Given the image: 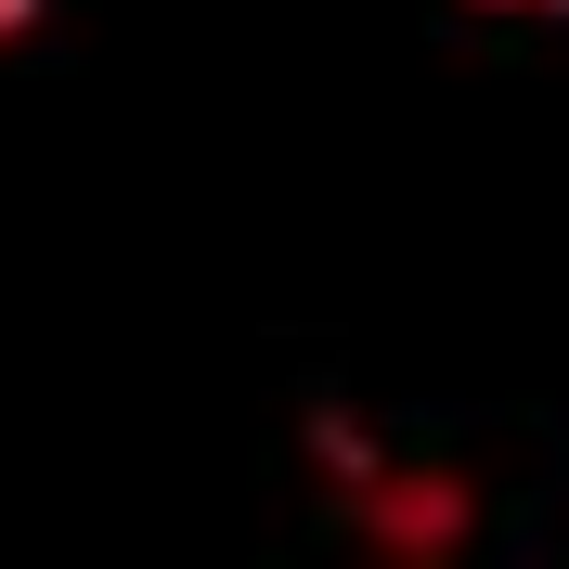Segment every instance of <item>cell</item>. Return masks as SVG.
I'll return each instance as SVG.
<instances>
[{"label":"cell","mask_w":569,"mask_h":569,"mask_svg":"<svg viewBox=\"0 0 569 569\" xmlns=\"http://www.w3.org/2000/svg\"><path fill=\"white\" fill-rule=\"evenodd\" d=\"M311 453H323V492H337V518H350L376 557H453L466 492L440 479V466L389 453V440H362L350 415H311Z\"/></svg>","instance_id":"1"},{"label":"cell","mask_w":569,"mask_h":569,"mask_svg":"<svg viewBox=\"0 0 569 569\" xmlns=\"http://www.w3.org/2000/svg\"><path fill=\"white\" fill-rule=\"evenodd\" d=\"M39 27V0H0V39H27Z\"/></svg>","instance_id":"2"}]
</instances>
